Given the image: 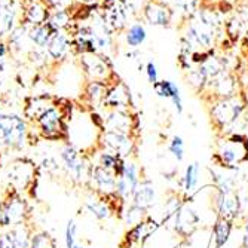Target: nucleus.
Returning <instances> with one entry per match:
<instances>
[{"label": "nucleus", "mask_w": 248, "mask_h": 248, "mask_svg": "<svg viewBox=\"0 0 248 248\" xmlns=\"http://www.w3.org/2000/svg\"><path fill=\"white\" fill-rule=\"evenodd\" d=\"M224 21L217 8L202 5L193 15L183 21V33L180 37L182 54L207 52L216 48L223 37Z\"/></svg>", "instance_id": "obj_1"}, {"label": "nucleus", "mask_w": 248, "mask_h": 248, "mask_svg": "<svg viewBox=\"0 0 248 248\" xmlns=\"http://www.w3.org/2000/svg\"><path fill=\"white\" fill-rule=\"evenodd\" d=\"M67 116L69 113L57 103L45 113L37 122V131L43 140L49 141H67L69 139V131H67Z\"/></svg>", "instance_id": "obj_2"}, {"label": "nucleus", "mask_w": 248, "mask_h": 248, "mask_svg": "<svg viewBox=\"0 0 248 248\" xmlns=\"http://www.w3.org/2000/svg\"><path fill=\"white\" fill-rule=\"evenodd\" d=\"M79 62L83 73L89 80H97L104 83H113L111 79L115 78L113 73V64L110 58L104 54L97 52H88L79 55Z\"/></svg>", "instance_id": "obj_3"}, {"label": "nucleus", "mask_w": 248, "mask_h": 248, "mask_svg": "<svg viewBox=\"0 0 248 248\" xmlns=\"http://www.w3.org/2000/svg\"><path fill=\"white\" fill-rule=\"evenodd\" d=\"M36 164L24 157V159H15L6 168V180L9 187L16 192H26L30 186H34V175H36Z\"/></svg>", "instance_id": "obj_4"}, {"label": "nucleus", "mask_w": 248, "mask_h": 248, "mask_svg": "<svg viewBox=\"0 0 248 248\" xmlns=\"http://www.w3.org/2000/svg\"><path fill=\"white\" fill-rule=\"evenodd\" d=\"M245 108L241 95H233L229 98H220L211 104V119L218 126H228L238 121Z\"/></svg>", "instance_id": "obj_5"}, {"label": "nucleus", "mask_w": 248, "mask_h": 248, "mask_svg": "<svg viewBox=\"0 0 248 248\" xmlns=\"http://www.w3.org/2000/svg\"><path fill=\"white\" fill-rule=\"evenodd\" d=\"M60 157H61L62 170L65 171L67 175L72 177L73 182L82 183L85 178L89 180V175H91V167H88V164L83 159V156L73 144L67 143L61 149Z\"/></svg>", "instance_id": "obj_6"}, {"label": "nucleus", "mask_w": 248, "mask_h": 248, "mask_svg": "<svg viewBox=\"0 0 248 248\" xmlns=\"http://www.w3.org/2000/svg\"><path fill=\"white\" fill-rule=\"evenodd\" d=\"M100 12L101 16L106 22L107 29L113 33V34H121L125 33V30L128 29V22H129V14L125 9V6L122 5V2L111 3V5H106L101 6L100 5Z\"/></svg>", "instance_id": "obj_7"}, {"label": "nucleus", "mask_w": 248, "mask_h": 248, "mask_svg": "<svg viewBox=\"0 0 248 248\" xmlns=\"http://www.w3.org/2000/svg\"><path fill=\"white\" fill-rule=\"evenodd\" d=\"M100 144L103 150L111 152L115 155H119L122 157H126L134 150V141L129 137V134H122L116 131H101L100 135Z\"/></svg>", "instance_id": "obj_8"}, {"label": "nucleus", "mask_w": 248, "mask_h": 248, "mask_svg": "<svg viewBox=\"0 0 248 248\" xmlns=\"http://www.w3.org/2000/svg\"><path fill=\"white\" fill-rule=\"evenodd\" d=\"M141 19L152 27L168 29L172 24L174 14L167 5L159 2V0H152V2L144 8Z\"/></svg>", "instance_id": "obj_9"}, {"label": "nucleus", "mask_w": 248, "mask_h": 248, "mask_svg": "<svg viewBox=\"0 0 248 248\" xmlns=\"http://www.w3.org/2000/svg\"><path fill=\"white\" fill-rule=\"evenodd\" d=\"M103 106L107 110H122L128 111L131 107V93L128 86L118 80L110 83L106 93V98L103 101Z\"/></svg>", "instance_id": "obj_10"}, {"label": "nucleus", "mask_w": 248, "mask_h": 248, "mask_svg": "<svg viewBox=\"0 0 248 248\" xmlns=\"http://www.w3.org/2000/svg\"><path fill=\"white\" fill-rule=\"evenodd\" d=\"M116 180L113 171L106 170L100 165L91 167V175H89V182L95 187V192L100 196H110L116 193Z\"/></svg>", "instance_id": "obj_11"}, {"label": "nucleus", "mask_w": 248, "mask_h": 248, "mask_svg": "<svg viewBox=\"0 0 248 248\" xmlns=\"http://www.w3.org/2000/svg\"><path fill=\"white\" fill-rule=\"evenodd\" d=\"M205 89H208L216 100L233 97L236 95V78L231 70H226L211 79Z\"/></svg>", "instance_id": "obj_12"}, {"label": "nucleus", "mask_w": 248, "mask_h": 248, "mask_svg": "<svg viewBox=\"0 0 248 248\" xmlns=\"http://www.w3.org/2000/svg\"><path fill=\"white\" fill-rule=\"evenodd\" d=\"M52 14L51 6L46 3V0H30V3L26 6L24 11V24L29 27L40 26L49 21Z\"/></svg>", "instance_id": "obj_13"}, {"label": "nucleus", "mask_w": 248, "mask_h": 248, "mask_svg": "<svg viewBox=\"0 0 248 248\" xmlns=\"http://www.w3.org/2000/svg\"><path fill=\"white\" fill-rule=\"evenodd\" d=\"M55 106V100L51 95H34L27 98L24 106V116L30 122H37L46 111Z\"/></svg>", "instance_id": "obj_14"}, {"label": "nucleus", "mask_w": 248, "mask_h": 248, "mask_svg": "<svg viewBox=\"0 0 248 248\" xmlns=\"http://www.w3.org/2000/svg\"><path fill=\"white\" fill-rule=\"evenodd\" d=\"M134 128V118L129 111L122 110H107L104 115V129L129 134Z\"/></svg>", "instance_id": "obj_15"}, {"label": "nucleus", "mask_w": 248, "mask_h": 248, "mask_svg": "<svg viewBox=\"0 0 248 248\" xmlns=\"http://www.w3.org/2000/svg\"><path fill=\"white\" fill-rule=\"evenodd\" d=\"M73 49L72 45V37L67 31H57L54 34V37L51 39L49 45L46 46V54L49 58L55 60V61H61L64 60L69 52Z\"/></svg>", "instance_id": "obj_16"}, {"label": "nucleus", "mask_w": 248, "mask_h": 248, "mask_svg": "<svg viewBox=\"0 0 248 248\" xmlns=\"http://www.w3.org/2000/svg\"><path fill=\"white\" fill-rule=\"evenodd\" d=\"M153 89L157 97L171 100L172 106L177 110V113H183V100H182V94H180V88L172 80L164 79V80L156 82L153 85Z\"/></svg>", "instance_id": "obj_17"}, {"label": "nucleus", "mask_w": 248, "mask_h": 248, "mask_svg": "<svg viewBox=\"0 0 248 248\" xmlns=\"http://www.w3.org/2000/svg\"><path fill=\"white\" fill-rule=\"evenodd\" d=\"M131 198H132V205L139 207L144 211L152 208L155 204V187L152 180L149 178L141 180Z\"/></svg>", "instance_id": "obj_18"}, {"label": "nucleus", "mask_w": 248, "mask_h": 248, "mask_svg": "<svg viewBox=\"0 0 248 248\" xmlns=\"http://www.w3.org/2000/svg\"><path fill=\"white\" fill-rule=\"evenodd\" d=\"M55 33H57V30L49 24V22H45V24H40V26H31V27H29V40L33 42L37 48L46 49V46L49 45V42Z\"/></svg>", "instance_id": "obj_19"}, {"label": "nucleus", "mask_w": 248, "mask_h": 248, "mask_svg": "<svg viewBox=\"0 0 248 248\" xmlns=\"http://www.w3.org/2000/svg\"><path fill=\"white\" fill-rule=\"evenodd\" d=\"M124 36H125V43L129 49H139L147 40V30L143 22L137 19L135 22H132L131 26H128Z\"/></svg>", "instance_id": "obj_20"}, {"label": "nucleus", "mask_w": 248, "mask_h": 248, "mask_svg": "<svg viewBox=\"0 0 248 248\" xmlns=\"http://www.w3.org/2000/svg\"><path fill=\"white\" fill-rule=\"evenodd\" d=\"M159 2L167 5L174 16L175 14L183 15V19H187L202 6V0H159Z\"/></svg>", "instance_id": "obj_21"}, {"label": "nucleus", "mask_w": 248, "mask_h": 248, "mask_svg": "<svg viewBox=\"0 0 248 248\" xmlns=\"http://www.w3.org/2000/svg\"><path fill=\"white\" fill-rule=\"evenodd\" d=\"M85 208L88 210V213H91L93 217H95L100 221L107 220L115 211L113 207L110 205V201H104V196H101V199H97V198L86 199Z\"/></svg>", "instance_id": "obj_22"}, {"label": "nucleus", "mask_w": 248, "mask_h": 248, "mask_svg": "<svg viewBox=\"0 0 248 248\" xmlns=\"http://www.w3.org/2000/svg\"><path fill=\"white\" fill-rule=\"evenodd\" d=\"M8 233L12 238L16 248H30V241H31L33 232H31L27 221L15 224V226L11 228V231Z\"/></svg>", "instance_id": "obj_23"}, {"label": "nucleus", "mask_w": 248, "mask_h": 248, "mask_svg": "<svg viewBox=\"0 0 248 248\" xmlns=\"http://www.w3.org/2000/svg\"><path fill=\"white\" fill-rule=\"evenodd\" d=\"M16 29V11L12 5L0 8V39L9 36Z\"/></svg>", "instance_id": "obj_24"}, {"label": "nucleus", "mask_w": 248, "mask_h": 248, "mask_svg": "<svg viewBox=\"0 0 248 248\" xmlns=\"http://www.w3.org/2000/svg\"><path fill=\"white\" fill-rule=\"evenodd\" d=\"M110 83H104V82H97V80H89L85 89V95L89 100L94 107L95 106H103V101L106 98V93Z\"/></svg>", "instance_id": "obj_25"}, {"label": "nucleus", "mask_w": 248, "mask_h": 248, "mask_svg": "<svg viewBox=\"0 0 248 248\" xmlns=\"http://www.w3.org/2000/svg\"><path fill=\"white\" fill-rule=\"evenodd\" d=\"M232 232V223L228 218L218 217L214 228H213V233H214V247L216 248H221L224 244L229 241Z\"/></svg>", "instance_id": "obj_26"}, {"label": "nucleus", "mask_w": 248, "mask_h": 248, "mask_svg": "<svg viewBox=\"0 0 248 248\" xmlns=\"http://www.w3.org/2000/svg\"><path fill=\"white\" fill-rule=\"evenodd\" d=\"M187 82L189 85L198 93H204L205 88L210 82V78L204 69V65H195L192 70L187 72Z\"/></svg>", "instance_id": "obj_27"}, {"label": "nucleus", "mask_w": 248, "mask_h": 248, "mask_svg": "<svg viewBox=\"0 0 248 248\" xmlns=\"http://www.w3.org/2000/svg\"><path fill=\"white\" fill-rule=\"evenodd\" d=\"M48 22L57 31L67 30V29L70 27L72 22H73L72 11L70 9H57V11H52Z\"/></svg>", "instance_id": "obj_28"}, {"label": "nucleus", "mask_w": 248, "mask_h": 248, "mask_svg": "<svg viewBox=\"0 0 248 248\" xmlns=\"http://www.w3.org/2000/svg\"><path fill=\"white\" fill-rule=\"evenodd\" d=\"M199 175H201V165L199 162H193L190 164L186 171H185V177L182 178V185L186 193H190L196 189L198 183H199Z\"/></svg>", "instance_id": "obj_29"}, {"label": "nucleus", "mask_w": 248, "mask_h": 248, "mask_svg": "<svg viewBox=\"0 0 248 248\" xmlns=\"http://www.w3.org/2000/svg\"><path fill=\"white\" fill-rule=\"evenodd\" d=\"M30 248H58V242L49 232L37 231L31 235Z\"/></svg>", "instance_id": "obj_30"}, {"label": "nucleus", "mask_w": 248, "mask_h": 248, "mask_svg": "<svg viewBox=\"0 0 248 248\" xmlns=\"http://www.w3.org/2000/svg\"><path fill=\"white\" fill-rule=\"evenodd\" d=\"M121 2L125 6V9L128 11L131 18L140 19L141 15H143L144 8L152 2V0H121Z\"/></svg>", "instance_id": "obj_31"}, {"label": "nucleus", "mask_w": 248, "mask_h": 248, "mask_svg": "<svg viewBox=\"0 0 248 248\" xmlns=\"http://www.w3.org/2000/svg\"><path fill=\"white\" fill-rule=\"evenodd\" d=\"M125 180L129 183V187H131V196L132 193L135 192V189H137V186L140 185L141 182V177L139 175V168L137 165H135L134 162H126L125 164V171H124V175Z\"/></svg>", "instance_id": "obj_32"}, {"label": "nucleus", "mask_w": 248, "mask_h": 248, "mask_svg": "<svg viewBox=\"0 0 248 248\" xmlns=\"http://www.w3.org/2000/svg\"><path fill=\"white\" fill-rule=\"evenodd\" d=\"M168 152L175 157L177 162H182L185 159V140L180 135H174L168 144Z\"/></svg>", "instance_id": "obj_33"}, {"label": "nucleus", "mask_w": 248, "mask_h": 248, "mask_svg": "<svg viewBox=\"0 0 248 248\" xmlns=\"http://www.w3.org/2000/svg\"><path fill=\"white\" fill-rule=\"evenodd\" d=\"M144 210L139 208V207H135V205H131L126 213H125V223H126V226H129V229L135 228L137 224L143 223V216H144Z\"/></svg>", "instance_id": "obj_34"}, {"label": "nucleus", "mask_w": 248, "mask_h": 248, "mask_svg": "<svg viewBox=\"0 0 248 248\" xmlns=\"http://www.w3.org/2000/svg\"><path fill=\"white\" fill-rule=\"evenodd\" d=\"M76 239H78V224L75 220H69L65 226V233H64L65 248H73L76 245Z\"/></svg>", "instance_id": "obj_35"}, {"label": "nucleus", "mask_w": 248, "mask_h": 248, "mask_svg": "<svg viewBox=\"0 0 248 248\" xmlns=\"http://www.w3.org/2000/svg\"><path fill=\"white\" fill-rule=\"evenodd\" d=\"M116 161H118V155L107 152V150H103L98 156V165L106 168V170H110V171H113Z\"/></svg>", "instance_id": "obj_36"}, {"label": "nucleus", "mask_w": 248, "mask_h": 248, "mask_svg": "<svg viewBox=\"0 0 248 248\" xmlns=\"http://www.w3.org/2000/svg\"><path fill=\"white\" fill-rule=\"evenodd\" d=\"M42 168L46 171L49 175L57 177L60 174V171L62 170V165L58 164V161L55 159V157L46 156V157H43V161H42Z\"/></svg>", "instance_id": "obj_37"}, {"label": "nucleus", "mask_w": 248, "mask_h": 248, "mask_svg": "<svg viewBox=\"0 0 248 248\" xmlns=\"http://www.w3.org/2000/svg\"><path fill=\"white\" fill-rule=\"evenodd\" d=\"M144 73L147 76L149 83L155 85L156 82H159V76H157V67L153 60H149L144 65Z\"/></svg>", "instance_id": "obj_38"}, {"label": "nucleus", "mask_w": 248, "mask_h": 248, "mask_svg": "<svg viewBox=\"0 0 248 248\" xmlns=\"http://www.w3.org/2000/svg\"><path fill=\"white\" fill-rule=\"evenodd\" d=\"M116 195L121 199H126L128 196H131V187H129V183L125 180V177H118L116 180Z\"/></svg>", "instance_id": "obj_39"}, {"label": "nucleus", "mask_w": 248, "mask_h": 248, "mask_svg": "<svg viewBox=\"0 0 248 248\" xmlns=\"http://www.w3.org/2000/svg\"><path fill=\"white\" fill-rule=\"evenodd\" d=\"M236 15L241 18L242 24L245 27V33L248 36V0H242L239 6L236 8Z\"/></svg>", "instance_id": "obj_40"}, {"label": "nucleus", "mask_w": 248, "mask_h": 248, "mask_svg": "<svg viewBox=\"0 0 248 248\" xmlns=\"http://www.w3.org/2000/svg\"><path fill=\"white\" fill-rule=\"evenodd\" d=\"M76 0H46V3L51 6L52 11L57 9H72Z\"/></svg>", "instance_id": "obj_41"}, {"label": "nucleus", "mask_w": 248, "mask_h": 248, "mask_svg": "<svg viewBox=\"0 0 248 248\" xmlns=\"http://www.w3.org/2000/svg\"><path fill=\"white\" fill-rule=\"evenodd\" d=\"M0 248H16L12 238L9 236V233L0 235Z\"/></svg>", "instance_id": "obj_42"}, {"label": "nucleus", "mask_w": 248, "mask_h": 248, "mask_svg": "<svg viewBox=\"0 0 248 248\" xmlns=\"http://www.w3.org/2000/svg\"><path fill=\"white\" fill-rule=\"evenodd\" d=\"M80 5H86V6H97L101 5V0H78Z\"/></svg>", "instance_id": "obj_43"}, {"label": "nucleus", "mask_w": 248, "mask_h": 248, "mask_svg": "<svg viewBox=\"0 0 248 248\" xmlns=\"http://www.w3.org/2000/svg\"><path fill=\"white\" fill-rule=\"evenodd\" d=\"M8 46H6V45L2 42V40H0V58H2V60H5V57L8 55Z\"/></svg>", "instance_id": "obj_44"}, {"label": "nucleus", "mask_w": 248, "mask_h": 248, "mask_svg": "<svg viewBox=\"0 0 248 248\" xmlns=\"http://www.w3.org/2000/svg\"><path fill=\"white\" fill-rule=\"evenodd\" d=\"M119 0H101V6H106V5H111V3H116Z\"/></svg>", "instance_id": "obj_45"}, {"label": "nucleus", "mask_w": 248, "mask_h": 248, "mask_svg": "<svg viewBox=\"0 0 248 248\" xmlns=\"http://www.w3.org/2000/svg\"><path fill=\"white\" fill-rule=\"evenodd\" d=\"M8 5H12V0H0V8L8 6Z\"/></svg>", "instance_id": "obj_46"}, {"label": "nucleus", "mask_w": 248, "mask_h": 248, "mask_svg": "<svg viewBox=\"0 0 248 248\" xmlns=\"http://www.w3.org/2000/svg\"><path fill=\"white\" fill-rule=\"evenodd\" d=\"M73 248H91V247H88V245H83V244H78V242H76V245H75Z\"/></svg>", "instance_id": "obj_47"}, {"label": "nucleus", "mask_w": 248, "mask_h": 248, "mask_svg": "<svg viewBox=\"0 0 248 248\" xmlns=\"http://www.w3.org/2000/svg\"><path fill=\"white\" fill-rule=\"evenodd\" d=\"M3 67H5V60H2V58H0V72L3 70Z\"/></svg>", "instance_id": "obj_48"}, {"label": "nucleus", "mask_w": 248, "mask_h": 248, "mask_svg": "<svg viewBox=\"0 0 248 248\" xmlns=\"http://www.w3.org/2000/svg\"><path fill=\"white\" fill-rule=\"evenodd\" d=\"M245 233L248 235V218H247V223H245Z\"/></svg>", "instance_id": "obj_49"}, {"label": "nucleus", "mask_w": 248, "mask_h": 248, "mask_svg": "<svg viewBox=\"0 0 248 248\" xmlns=\"http://www.w3.org/2000/svg\"><path fill=\"white\" fill-rule=\"evenodd\" d=\"M245 238H247V241H248V235H245Z\"/></svg>", "instance_id": "obj_50"}]
</instances>
